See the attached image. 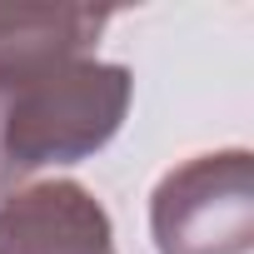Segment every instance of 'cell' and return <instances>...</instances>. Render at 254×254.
<instances>
[{"mask_svg": "<svg viewBox=\"0 0 254 254\" xmlns=\"http://www.w3.org/2000/svg\"><path fill=\"white\" fill-rule=\"evenodd\" d=\"M135 75L105 60H70L30 85L0 90V155L15 185L45 165L90 160L130 115Z\"/></svg>", "mask_w": 254, "mask_h": 254, "instance_id": "cell-1", "label": "cell"}, {"mask_svg": "<svg viewBox=\"0 0 254 254\" xmlns=\"http://www.w3.org/2000/svg\"><path fill=\"white\" fill-rule=\"evenodd\" d=\"M160 254H249L254 249V155L214 150L170 170L150 194Z\"/></svg>", "mask_w": 254, "mask_h": 254, "instance_id": "cell-2", "label": "cell"}, {"mask_svg": "<svg viewBox=\"0 0 254 254\" xmlns=\"http://www.w3.org/2000/svg\"><path fill=\"white\" fill-rule=\"evenodd\" d=\"M0 254H115V229L85 185L45 180L0 199Z\"/></svg>", "mask_w": 254, "mask_h": 254, "instance_id": "cell-3", "label": "cell"}, {"mask_svg": "<svg viewBox=\"0 0 254 254\" xmlns=\"http://www.w3.org/2000/svg\"><path fill=\"white\" fill-rule=\"evenodd\" d=\"M110 10L95 5H20L0 0V90L30 85L70 60H95Z\"/></svg>", "mask_w": 254, "mask_h": 254, "instance_id": "cell-4", "label": "cell"}, {"mask_svg": "<svg viewBox=\"0 0 254 254\" xmlns=\"http://www.w3.org/2000/svg\"><path fill=\"white\" fill-rule=\"evenodd\" d=\"M15 190H20V185H15V175L5 170V155H0V199H10Z\"/></svg>", "mask_w": 254, "mask_h": 254, "instance_id": "cell-5", "label": "cell"}]
</instances>
